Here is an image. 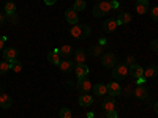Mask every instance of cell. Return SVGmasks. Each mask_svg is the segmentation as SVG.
Here are the masks:
<instances>
[{"mask_svg":"<svg viewBox=\"0 0 158 118\" xmlns=\"http://www.w3.org/2000/svg\"><path fill=\"white\" fill-rule=\"evenodd\" d=\"M136 11L139 14H144V13L149 11V0H138L136 2Z\"/></svg>","mask_w":158,"mask_h":118,"instance_id":"cell-16","label":"cell"},{"mask_svg":"<svg viewBox=\"0 0 158 118\" xmlns=\"http://www.w3.org/2000/svg\"><path fill=\"white\" fill-rule=\"evenodd\" d=\"M111 5H112V10H117L118 6H120V5H118V2H117V0H112V2H111Z\"/></svg>","mask_w":158,"mask_h":118,"instance_id":"cell-36","label":"cell"},{"mask_svg":"<svg viewBox=\"0 0 158 118\" xmlns=\"http://www.w3.org/2000/svg\"><path fill=\"white\" fill-rule=\"evenodd\" d=\"M106 118H117V110L108 112V113H106Z\"/></svg>","mask_w":158,"mask_h":118,"instance_id":"cell-33","label":"cell"},{"mask_svg":"<svg viewBox=\"0 0 158 118\" xmlns=\"http://www.w3.org/2000/svg\"><path fill=\"white\" fill-rule=\"evenodd\" d=\"M92 102H94V98H92L90 95H87V93H82L81 96H79V106L89 107V106H92Z\"/></svg>","mask_w":158,"mask_h":118,"instance_id":"cell-17","label":"cell"},{"mask_svg":"<svg viewBox=\"0 0 158 118\" xmlns=\"http://www.w3.org/2000/svg\"><path fill=\"white\" fill-rule=\"evenodd\" d=\"M59 54H60L63 58H68V57L73 54V47L68 46V44H65V46H62V47L59 49Z\"/></svg>","mask_w":158,"mask_h":118,"instance_id":"cell-20","label":"cell"},{"mask_svg":"<svg viewBox=\"0 0 158 118\" xmlns=\"http://www.w3.org/2000/svg\"><path fill=\"white\" fill-rule=\"evenodd\" d=\"M6 19H8L11 24H15V25H16V24H19V16L16 14V13H13V14H8V16H6Z\"/></svg>","mask_w":158,"mask_h":118,"instance_id":"cell-29","label":"cell"},{"mask_svg":"<svg viewBox=\"0 0 158 118\" xmlns=\"http://www.w3.org/2000/svg\"><path fill=\"white\" fill-rule=\"evenodd\" d=\"M5 19H6V18L3 16V13H0V25H2V24L5 22Z\"/></svg>","mask_w":158,"mask_h":118,"instance_id":"cell-38","label":"cell"},{"mask_svg":"<svg viewBox=\"0 0 158 118\" xmlns=\"http://www.w3.org/2000/svg\"><path fill=\"white\" fill-rule=\"evenodd\" d=\"M92 90H94V95H97V96L108 95V85H104V84H95L92 87Z\"/></svg>","mask_w":158,"mask_h":118,"instance_id":"cell-12","label":"cell"},{"mask_svg":"<svg viewBox=\"0 0 158 118\" xmlns=\"http://www.w3.org/2000/svg\"><path fill=\"white\" fill-rule=\"evenodd\" d=\"M5 13H6V16L8 14H13V13H16V3L15 2H6V5H5Z\"/></svg>","mask_w":158,"mask_h":118,"instance_id":"cell-25","label":"cell"},{"mask_svg":"<svg viewBox=\"0 0 158 118\" xmlns=\"http://www.w3.org/2000/svg\"><path fill=\"white\" fill-rule=\"evenodd\" d=\"M5 43H6V38L5 36H0V50L3 49V46H5Z\"/></svg>","mask_w":158,"mask_h":118,"instance_id":"cell-34","label":"cell"},{"mask_svg":"<svg viewBox=\"0 0 158 118\" xmlns=\"http://www.w3.org/2000/svg\"><path fill=\"white\" fill-rule=\"evenodd\" d=\"M120 93H122V88H120V85H118L117 82L108 84V95H109V96L115 98V96H118Z\"/></svg>","mask_w":158,"mask_h":118,"instance_id":"cell-9","label":"cell"},{"mask_svg":"<svg viewBox=\"0 0 158 118\" xmlns=\"http://www.w3.org/2000/svg\"><path fill=\"white\" fill-rule=\"evenodd\" d=\"M125 65H130V66H131V65H135V57H128Z\"/></svg>","mask_w":158,"mask_h":118,"instance_id":"cell-35","label":"cell"},{"mask_svg":"<svg viewBox=\"0 0 158 118\" xmlns=\"http://www.w3.org/2000/svg\"><path fill=\"white\" fill-rule=\"evenodd\" d=\"M73 8H74L76 11H82V10H85V2H84V0H76Z\"/></svg>","mask_w":158,"mask_h":118,"instance_id":"cell-27","label":"cell"},{"mask_svg":"<svg viewBox=\"0 0 158 118\" xmlns=\"http://www.w3.org/2000/svg\"><path fill=\"white\" fill-rule=\"evenodd\" d=\"M117 25H118V21L117 19H106L103 22V30L106 32V33H112L115 29H117Z\"/></svg>","mask_w":158,"mask_h":118,"instance_id":"cell-8","label":"cell"},{"mask_svg":"<svg viewBox=\"0 0 158 118\" xmlns=\"http://www.w3.org/2000/svg\"><path fill=\"white\" fill-rule=\"evenodd\" d=\"M115 63H117V58H115V55L112 54V52H108V54H104L101 57V65L104 68H114Z\"/></svg>","mask_w":158,"mask_h":118,"instance_id":"cell-3","label":"cell"},{"mask_svg":"<svg viewBox=\"0 0 158 118\" xmlns=\"http://www.w3.org/2000/svg\"><path fill=\"white\" fill-rule=\"evenodd\" d=\"M74 74L77 79H82V77H87L89 74V66L85 63H77L76 66H74Z\"/></svg>","mask_w":158,"mask_h":118,"instance_id":"cell-7","label":"cell"},{"mask_svg":"<svg viewBox=\"0 0 158 118\" xmlns=\"http://www.w3.org/2000/svg\"><path fill=\"white\" fill-rule=\"evenodd\" d=\"M103 110L104 112H112V110H115V99L111 96V98H104V101H103Z\"/></svg>","mask_w":158,"mask_h":118,"instance_id":"cell-10","label":"cell"},{"mask_svg":"<svg viewBox=\"0 0 158 118\" xmlns=\"http://www.w3.org/2000/svg\"><path fill=\"white\" fill-rule=\"evenodd\" d=\"M74 57H76V63H85V50L84 49H76Z\"/></svg>","mask_w":158,"mask_h":118,"instance_id":"cell-21","label":"cell"},{"mask_svg":"<svg viewBox=\"0 0 158 118\" xmlns=\"http://www.w3.org/2000/svg\"><path fill=\"white\" fill-rule=\"evenodd\" d=\"M156 73H158L156 66H149L147 69H144V77H146V79H152L153 76H156Z\"/></svg>","mask_w":158,"mask_h":118,"instance_id":"cell-23","label":"cell"},{"mask_svg":"<svg viewBox=\"0 0 158 118\" xmlns=\"http://www.w3.org/2000/svg\"><path fill=\"white\" fill-rule=\"evenodd\" d=\"M150 18H152L153 21H158V6H153V8L150 10Z\"/></svg>","mask_w":158,"mask_h":118,"instance_id":"cell-31","label":"cell"},{"mask_svg":"<svg viewBox=\"0 0 158 118\" xmlns=\"http://www.w3.org/2000/svg\"><path fill=\"white\" fill-rule=\"evenodd\" d=\"M98 6L103 13H109L112 10V5H111V2H108V0H101V2L98 3Z\"/></svg>","mask_w":158,"mask_h":118,"instance_id":"cell-24","label":"cell"},{"mask_svg":"<svg viewBox=\"0 0 158 118\" xmlns=\"http://www.w3.org/2000/svg\"><path fill=\"white\" fill-rule=\"evenodd\" d=\"M133 95H135V98L136 99H147V96H149V91H147V88H146V85H136V88L133 90Z\"/></svg>","mask_w":158,"mask_h":118,"instance_id":"cell-5","label":"cell"},{"mask_svg":"<svg viewBox=\"0 0 158 118\" xmlns=\"http://www.w3.org/2000/svg\"><path fill=\"white\" fill-rule=\"evenodd\" d=\"M117 21H118V25L130 24V22H131V16H130V13L120 11V13H118V16H117Z\"/></svg>","mask_w":158,"mask_h":118,"instance_id":"cell-18","label":"cell"},{"mask_svg":"<svg viewBox=\"0 0 158 118\" xmlns=\"http://www.w3.org/2000/svg\"><path fill=\"white\" fill-rule=\"evenodd\" d=\"M11 63L13 61H10V60H2V61H0V74L8 73L11 69Z\"/></svg>","mask_w":158,"mask_h":118,"instance_id":"cell-22","label":"cell"},{"mask_svg":"<svg viewBox=\"0 0 158 118\" xmlns=\"http://www.w3.org/2000/svg\"><path fill=\"white\" fill-rule=\"evenodd\" d=\"M59 116H60V118H71V116H73V113H71V110H70L68 107H63V109H60Z\"/></svg>","mask_w":158,"mask_h":118,"instance_id":"cell-26","label":"cell"},{"mask_svg":"<svg viewBox=\"0 0 158 118\" xmlns=\"http://www.w3.org/2000/svg\"><path fill=\"white\" fill-rule=\"evenodd\" d=\"M3 57H5V60L15 61L18 58V50L15 47H6V49H3Z\"/></svg>","mask_w":158,"mask_h":118,"instance_id":"cell-11","label":"cell"},{"mask_svg":"<svg viewBox=\"0 0 158 118\" xmlns=\"http://www.w3.org/2000/svg\"><path fill=\"white\" fill-rule=\"evenodd\" d=\"M92 82L89 81L87 77H82V79H77V84H76V88L81 91V93H87V91L92 90Z\"/></svg>","mask_w":158,"mask_h":118,"instance_id":"cell-4","label":"cell"},{"mask_svg":"<svg viewBox=\"0 0 158 118\" xmlns=\"http://www.w3.org/2000/svg\"><path fill=\"white\" fill-rule=\"evenodd\" d=\"M48 61L49 63H52V65H60V61H62V55L59 54V50H54V52H49L48 54Z\"/></svg>","mask_w":158,"mask_h":118,"instance_id":"cell-14","label":"cell"},{"mask_svg":"<svg viewBox=\"0 0 158 118\" xmlns=\"http://www.w3.org/2000/svg\"><path fill=\"white\" fill-rule=\"evenodd\" d=\"M59 68L62 69V73H70V71L73 69V60H70V58H62Z\"/></svg>","mask_w":158,"mask_h":118,"instance_id":"cell-15","label":"cell"},{"mask_svg":"<svg viewBox=\"0 0 158 118\" xmlns=\"http://www.w3.org/2000/svg\"><path fill=\"white\" fill-rule=\"evenodd\" d=\"M70 35L76 39H85L90 35V27L85 24H74L70 30Z\"/></svg>","mask_w":158,"mask_h":118,"instance_id":"cell-1","label":"cell"},{"mask_svg":"<svg viewBox=\"0 0 158 118\" xmlns=\"http://www.w3.org/2000/svg\"><path fill=\"white\" fill-rule=\"evenodd\" d=\"M92 13H94V16H95V18H101V16H104V13L100 10L98 5H95L94 8H92Z\"/></svg>","mask_w":158,"mask_h":118,"instance_id":"cell-30","label":"cell"},{"mask_svg":"<svg viewBox=\"0 0 158 118\" xmlns=\"http://www.w3.org/2000/svg\"><path fill=\"white\" fill-rule=\"evenodd\" d=\"M65 19H67V22H68V24H71V25L77 24V21H79L77 11H76L74 8H68L67 11H65Z\"/></svg>","mask_w":158,"mask_h":118,"instance_id":"cell-6","label":"cell"},{"mask_svg":"<svg viewBox=\"0 0 158 118\" xmlns=\"http://www.w3.org/2000/svg\"><path fill=\"white\" fill-rule=\"evenodd\" d=\"M56 2H57V0H44V3H46V5H54Z\"/></svg>","mask_w":158,"mask_h":118,"instance_id":"cell-37","label":"cell"},{"mask_svg":"<svg viewBox=\"0 0 158 118\" xmlns=\"http://www.w3.org/2000/svg\"><path fill=\"white\" fill-rule=\"evenodd\" d=\"M128 74H130V68H128V65H125V63H118L117 66H114L112 77L115 79V81H120V79H125Z\"/></svg>","mask_w":158,"mask_h":118,"instance_id":"cell-2","label":"cell"},{"mask_svg":"<svg viewBox=\"0 0 158 118\" xmlns=\"http://www.w3.org/2000/svg\"><path fill=\"white\" fill-rule=\"evenodd\" d=\"M94 118H95V116H94Z\"/></svg>","mask_w":158,"mask_h":118,"instance_id":"cell-41","label":"cell"},{"mask_svg":"<svg viewBox=\"0 0 158 118\" xmlns=\"http://www.w3.org/2000/svg\"><path fill=\"white\" fill-rule=\"evenodd\" d=\"M0 107L2 109H10L11 107V98L8 95H0Z\"/></svg>","mask_w":158,"mask_h":118,"instance_id":"cell-19","label":"cell"},{"mask_svg":"<svg viewBox=\"0 0 158 118\" xmlns=\"http://www.w3.org/2000/svg\"><path fill=\"white\" fill-rule=\"evenodd\" d=\"M130 93H131V88H130V87H128V88H127V90H125V95H130Z\"/></svg>","mask_w":158,"mask_h":118,"instance_id":"cell-39","label":"cell"},{"mask_svg":"<svg viewBox=\"0 0 158 118\" xmlns=\"http://www.w3.org/2000/svg\"><path fill=\"white\" fill-rule=\"evenodd\" d=\"M153 109H155V112L158 113V102H155V106H153Z\"/></svg>","mask_w":158,"mask_h":118,"instance_id":"cell-40","label":"cell"},{"mask_svg":"<svg viewBox=\"0 0 158 118\" xmlns=\"http://www.w3.org/2000/svg\"><path fill=\"white\" fill-rule=\"evenodd\" d=\"M11 69L15 71V73H21V71H22V65H21L18 60H15V61L11 63Z\"/></svg>","mask_w":158,"mask_h":118,"instance_id":"cell-28","label":"cell"},{"mask_svg":"<svg viewBox=\"0 0 158 118\" xmlns=\"http://www.w3.org/2000/svg\"><path fill=\"white\" fill-rule=\"evenodd\" d=\"M130 76L131 77H135V79H139V77H142L144 76V69L139 66V65H131L130 66Z\"/></svg>","mask_w":158,"mask_h":118,"instance_id":"cell-13","label":"cell"},{"mask_svg":"<svg viewBox=\"0 0 158 118\" xmlns=\"http://www.w3.org/2000/svg\"><path fill=\"white\" fill-rule=\"evenodd\" d=\"M150 47H152V50H153V52H156V54H158V38H156V39H153V41L150 43Z\"/></svg>","mask_w":158,"mask_h":118,"instance_id":"cell-32","label":"cell"}]
</instances>
